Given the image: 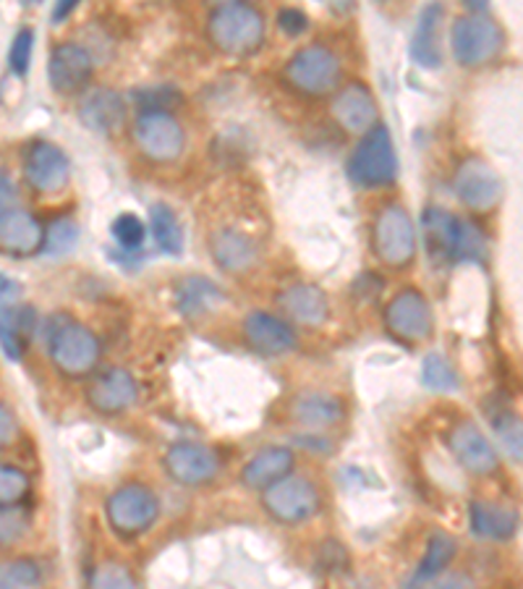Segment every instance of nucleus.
Masks as SVG:
<instances>
[{
  "label": "nucleus",
  "mask_w": 523,
  "mask_h": 589,
  "mask_svg": "<svg viewBox=\"0 0 523 589\" xmlns=\"http://www.w3.org/2000/svg\"><path fill=\"white\" fill-rule=\"evenodd\" d=\"M48 348L53 365L61 369L65 377H86L98 367L100 338L94 336L90 327L71 323L65 315H55L48 319Z\"/></svg>",
  "instance_id": "nucleus-1"
},
{
  "label": "nucleus",
  "mask_w": 523,
  "mask_h": 589,
  "mask_svg": "<svg viewBox=\"0 0 523 589\" xmlns=\"http://www.w3.org/2000/svg\"><path fill=\"white\" fill-rule=\"evenodd\" d=\"M209 40L228 55H249L265 40V19L249 3H225L209 13Z\"/></svg>",
  "instance_id": "nucleus-2"
},
{
  "label": "nucleus",
  "mask_w": 523,
  "mask_h": 589,
  "mask_svg": "<svg viewBox=\"0 0 523 589\" xmlns=\"http://www.w3.org/2000/svg\"><path fill=\"white\" fill-rule=\"evenodd\" d=\"M283 79L290 90L299 94L325 98V94L336 92V87L340 84V61L330 48L315 42V45L296 50L290 55L286 69H283Z\"/></svg>",
  "instance_id": "nucleus-3"
},
{
  "label": "nucleus",
  "mask_w": 523,
  "mask_h": 589,
  "mask_svg": "<svg viewBox=\"0 0 523 589\" xmlns=\"http://www.w3.org/2000/svg\"><path fill=\"white\" fill-rule=\"evenodd\" d=\"M348 176L359 186L377 189L388 186L398 176V158L392 150V136L388 126H375L365 140L356 144L353 155L348 158Z\"/></svg>",
  "instance_id": "nucleus-4"
},
{
  "label": "nucleus",
  "mask_w": 523,
  "mask_h": 589,
  "mask_svg": "<svg viewBox=\"0 0 523 589\" xmlns=\"http://www.w3.org/2000/svg\"><path fill=\"white\" fill-rule=\"evenodd\" d=\"M503 29L486 13H469V17L455 19L453 32H450L455 61L466 69L495 61L503 50Z\"/></svg>",
  "instance_id": "nucleus-5"
},
{
  "label": "nucleus",
  "mask_w": 523,
  "mask_h": 589,
  "mask_svg": "<svg viewBox=\"0 0 523 589\" xmlns=\"http://www.w3.org/2000/svg\"><path fill=\"white\" fill-rule=\"evenodd\" d=\"M372 250L380 262L392 271L409 267L417 257V234H413L409 213L401 205H388L380 210L372 229Z\"/></svg>",
  "instance_id": "nucleus-6"
},
{
  "label": "nucleus",
  "mask_w": 523,
  "mask_h": 589,
  "mask_svg": "<svg viewBox=\"0 0 523 589\" xmlns=\"http://www.w3.org/2000/svg\"><path fill=\"white\" fill-rule=\"evenodd\" d=\"M160 514V500L150 487L129 483L111 492L105 500V516L113 532L121 537H136L155 524Z\"/></svg>",
  "instance_id": "nucleus-7"
},
{
  "label": "nucleus",
  "mask_w": 523,
  "mask_h": 589,
  "mask_svg": "<svg viewBox=\"0 0 523 589\" xmlns=\"http://www.w3.org/2000/svg\"><path fill=\"white\" fill-rule=\"evenodd\" d=\"M262 506L280 524H304L317 514L319 492L304 477H286L262 490Z\"/></svg>",
  "instance_id": "nucleus-8"
},
{
  "label": "nucleus",
  "mask_w": 523,
  "mask_h": 589,
  "mask_svg": "<svg viewBox=\"0 0 523 589\" xmlns=\"http://www.w3.org/2000/svg\"><path fill=\"white\" fill-rule=\"evenodd\" d=\"M384 327L403 344H419L432 333V309L417 288H403L384 309Z\"/></svg>",
  "instance_id": "nucleus-9"
},
{
  "label": "nucleus",
  "mask_w": 523,
  "mask_h": 589,
  "mask_svg": "<svg viewBox=\"0 0 523 589\" xmlns=\"http://www.w3.org/2000/svg\"><path fill=\"white\" fill-rule=\"evenodd\" d=\"M134 142L144 158L171 163L184 152V129L171 113H142L134 123Z\"/></svg>",
  "instance_id": "nucleus-10"
},
{
  "label": "nucleus",
  "mask_w": 523,
  "mask_h": 589,
  "mask_svg": "<svg viewBox=\"0 0 523 589\" xmlns=\"http://www.w3.org/2000/svg\"><path fill=\"white\" fill-rule=\"evenodd\" d=\"M163 467L168 471L173 483L186 485V487H199L213 483L221 471V458L213 448L202 446V443H173L165 450Z\"/></svg>",
  "instance_id": "nucleus-11"
},
{
  "label": "nucleus",
  "mask_w": 523,
  "mask_h": 589,
  "mask_svg": "<svg viewBox=\"0 0 523 589\" xmlns=\"http://www.w3.org/2000/svg\"><path fill=\"white\" fill-rule=\"evenodd\" d=\"M453 192L471 210H492L503 196V181L479 158H469L458 165Z\"/></svg>",
  "instance_id": "nucleus-12"
},
{
  "label": "nucleus",
  "mask_w": 523,
  "mask_h": 589,
  "mask_svg": "<svg viewBox=\"0 0 523 589\" xmlns=\"http://www.w3.org/2000/svg\"><path fill=\"white\" fill-rule=\"evenodd\" d=\"M24 176L40 194H55L69 184L71 163L61 148L50 142H32L24 150Z\"/></svg>",
  "instance_id": "nucleus-13"
},
{
  "label": "nucleus",
  "mask_w": 523,
  "mask_h": 589,
  "mask_svg": "<svg viewBox=\"0 0 523 589\" xmlns=\"http://www.w3.org/2000/svg\"><path fill=\"white\" fill-rule=\"evenodd\" d=\"M140 398V385L123 367H107L86 385V402L100 414H121Z\"/></svg>",
  "instance_id": "nucleus-14"
},
{
  "label": "nucleus",
  "mask_w": 523,
  "mask_h": 589,
  "mask_svg": "<svg viewBox=\"0 0 523 589\" xmlns=\"http://www.w3.org/2000/svg\"><path fill=\"white\" fill-rule=\"evenodd\" d=\"M94 71L92 55L86 53L82 45L74 42H61L53 48L48 61V79L53 84L55 92L61 94H74L82 92L90 84Z\"/></svg>",
  "instance_id": "nucleus-15"
},
{
  "label": "nucleus",
  "mask_w": 523,
  "mask_h": 589,
  "mask_svg": "<svg viewBox=\"0 0 523 589\" xmlns=\"http://www.w3.org/2000/svg\"><path fill=\"white\" fill-rule=\"evenodd\" d=\"M450 454L471 475H492L498 469V454L486 435L471 422H458L448 435Z\"/></svg>",
  "instance_id": "nucleus-16"
},
{
  "label": "nucleus",
  "mask_w": 523,
  "mask_h": 589,
  "mask_svg": "<svg viewBox=\"0 0 523 589\" xmlns=\"http://www.w3.org/2000/svg\"><path fill=\"white\" fill-rule=\"evenodd\" d=\"M330 111L332 115H336V121L340 123V126L353 131V134H369L375 126H380V123H377V119H380V111H377L372 92L359 82L340 87L336 100H332Z\"/></svg>",
  "instance_id": "nucleus-17"
},
{
  "label": "nucleus",
  "mask_w": 523,
  "mask_h": 589,
  "mask_svg": "<svg viewBox=\"0 0 523 589\" xmlns=\"http://www.w3.org/2000/svg\"><path fill=\"white\" fill-rule=\"evenodd\" d=\"M421 231H424L427 252L438 262H458L461 254V236H463V221L450 215L442 207H427L421 215Z\"/></svg>",
  "instance_id": "nucleus-18"
},
{
  "label": "nucleus",
  "mask_w": 523,
  "mask_h": 589,
  "mask_svg": "<svg viewBox=\"0 0 523 589\" xmlns=\"http://www.w3.org/2000/svg\"><path fill=\"white\" fill-rule=\"evenodd\" d=\"M45 246V229L24 210H3L0 217V250L9 257H32Z\"/></svg>",
  "instance_id": "nucleus-19"
},
{
  "label": "nucleus",
  "mask_w": 523,
  "mask_h": 589,
  "mask_svg": "<svg viewBox=\"0 0 523 589\" xmlns=\"http://www.w3.org/2000/svg\"><path fill=\"white\" fill-rule=\"evenodd\" d=\"M244 336L249 346L262 356H283L296 346V333L286 319L270 312H252L244 319Z\"/></svg>",
  "instance_id": "nucleus-20"
},
{
  "label": "nucleus",
  "mask_w": 523,
  "mask_h": 589,
  "mask_svg": "<svg viewBox=\"0 0 523 589\" xmlns=\"http://www.w3.org/2000/svg\"><path fill=\"white\" fill-rule=\"evenodd\" d=\"M79 119L94 134H113L126 123V103L119 92L98 87L84 94L82 105H79Z\"/></svg>",
  "instance_id": "nucleus-21"
},
{
  "label": "nucleus",
  "mask_w": 523,
  "mask_h": 589,
  "mask_svg": "<svg viewBox=\"0 0 523 589\" xmlns=\"http://www.w3.org/2000/svg\"><path fill=\"white\" fill-rule=\"evenodd\" d=\"M294 471V454L286 446H270L254 454L242 469V483L252 490H267Z\"/></svg>",
  "instance_id": "nucleus-22"
},
{
  "label": "nucleus",
  "mask_w": 523,
  "mask_h": 589,
  "mask_svg": "<svg viewBox=\"0 0 523 589\" xmlns=\"http://www.w3.org/2000/svg\"><path fill=\"white\" fill-rule=\"evenodd\" d=\"M209 252L217 265L228 273H246L257 262L259 250L252 236L236 229H221L209 236Z\"/></svg>",
  "instance_id": "nucleus-23"
},
{
  "label": "nucleus",
  "mask_w": 523,
  "mask_h": 589,
  "mask_svg": "<svg viewBox=\"0 0 523 589\" xmlns=\"http://www.w3.org/2000/svg\"><path fill=\"white\" fill-rule=\"evenodd\" d=\"M278 304L290 319L309 327L322 325L327 315H330V304H327L325 291L311 286V283H296V286H288L280 294Z\"/></svg>",
  "instance_id": "nucleus-24"
},
{
  "label": "nucleus",
  "mask_w": 523,
  "mask_h": 589,
  "mask_svg": "<svg viewBox=\"0 0 523 589\" xmlns=\"http://www.w3.org/2000/svg\"><path fill=\"white\" fill-rule=\"evenodd\" d=\"M469 521L471 532L484 540H511L519 532V514L511 508L482 504V500H474L469 506Z\"/></svg>",
  "instance_id": "nucleus-25"
},
{
  "label": "nucleus",
  "mask_w": 523,
  "mask_h": 589,
  "mask_svg": "<svg viewBox=\"0 0 523 589\" xmlns=\"http://www.w3.org/2000/svg\"><path fill=\"white\" fill-rule=\"evenodd\" d=\"M440 19H442V9L440 6H427L421 11L419 24L413 29V40H411V58L424 69H438L442 63V53H440Z\"/></svg>",
  "instance_id": "nucleus-26"
},
{
  "label": "nucleus",
  "mask_w": 523,
  "mask_h": 589,
  "mask_svg": "<svg viewBox=\"0 0 523 589\" xmlns=\"http://www.w3.org/2000/svg\"><path fill=\"white\" fill-rule=\"evenodd\" d=\"M294 419L307 427H332L343 419V404L327 393H304L294 402Z\"/></svg>",
  "instance_id": "nucleus-27"
},
{
  "label": "nucleus",
  "mask_w": 523,
  "mask_h": 589,
  "mask_svg": "<svg viewBox=\"0 0 523 589\" xmlns=\"http://www.w3.org/2000/svg\"><path fill=\"white\" fill-rule=\"evenodd\" d=\"M453 556H455V540H450V537L442 532H434L430 537V542H427L424 558H421L417 571H413L409 589H424V585H430V581L438 577L450 561H453Z\"/></svg>",
  "instance_id": "nucleus-28"
},
{
  "label": "nucleus",
  "mask_w": 523,
  "mask_h": 589,
  "mask_svg": "<svg viewBox=\"0 0 523 589\" xmlns=\"http://www.w3.org/2000/svg\"><path fill=\"white\" fill-rule=\"evenodd\" d=\"M217 302H223V291L217 288L213 281H207V278H186L178 286L176 304H178L181 315L188 317V319L205 315V312Z\"/></svg>",
  "instance_id": "nucleus-29"
},
{
  "label": "nucleus",
  "mask_w": 523,
  "mask_h": 589,
  "mask_svg": "<svg viewBox=\"0 0 523 589\" xmlns=\"http://www.w3.org/2000/svg\"><path fill=\"white\" fill-rule=\"evenodd\" d=\"M150 225H152V236H155V244L171 257H176L184 250V236H181V225L173 215V210L168 205H155L150 213Z\"/></svg>",
  "instance_id": "nucleus-30"
},
{
  "label": "nucleus",
  "mask_w": 523,
  "mask_h": 589,
  "mask_svg": "<svg viewBox=\"0 0 523 589\" xmlns=\"http://www.w3.org/2000/svg\"><path fill=\"white\" fill-rule=\"evenodd\" d=\"M42 571L32 558H13L3 563L0 571V589H40Z\"/></svg>",
  "instance_id": "nucleus-31"
},
{
  "label": "nucleus",
  "mask_w": 523,
  "mask_h": 589,
  "mask_svg": "<svg viewBox=\"0 0 523 589\" xmlns=\"http://www.w3.org/2000/svg\"><path fill=\"white\" fill-rule=\"evenodd\" d=\"M490 419L492 427H495L498 440L503 443V448L507 450V456L523 461V419L515 417V414L507 409L490 412Z\"/></svg>",
  "instance_id": "nucleus-32"
},
{
  "label": "nucleus",
  "mask_w": 523,
  "mask_h": 589,
  "mask_svg": "<svg viewBox=\"0 0 523 589\" xmlns=\"http://www.w3.org/2000/svg\"><path fill=\"white\" fill-rule=\"evenodd\" d=\"M421 380L430 390L453 393L458 390V373L450 367V362L440 354H427L421 362Z\"/></svg>",
  "instance_id": "nucleus-33"
},
{
  "label": "nucleus",
  "mask_w": 523,
  "mask_h": 589,
  "mask_svg": "<svg viewBox=\"0 0 523 589\" xmlns=\"http://www.w3.org/2000/svg\"><path fill=\"white\" fill-rule=\"evenodd\" d=\"M76 223L71 217H55L45 229V246H42V252L50 254V257H61V254L71 252V246L76 244Z\"/></svg>",
  "instance_id": "nucleus-34"
},
{
  "label": "nucleus",
  "mask_w": 523,
  "mask_h": 589,
  "mask_svg": "<svg viewBox=\"0 0 523 589\" xmlns=\"http://www.w3.org/2000/svg\"><path fill=\"white\" fill-rule=\"evenodd\" d=\"M29 496V477L19 467L6 461L0 467V504L21 506Z\"/></svg>",
  "instance_id": "nucleus-35"
},
{
  "label": "nucleus",
  "mask_w": 523,
  "mask_h": 589,
  "mask_svg": "<svg viewBox=\"0 0 523 589\" xmlns=\"http://www.w3.org/2000/svg\"><path fill=\"white\" fill-rule=\"evenodd\" d=\"M90 589H140V581L123 563L105 561L94 569Z\"/></svg>",
  "instance_id": "nucleus-36"
},
{
  "label": "nucleus",
  "mask_w": 523,
  "mask_h": 589,
  "mask_svg": "<svg viewBox=\"0 0 523 589\" xmlns=\"http://www.w3.org/2000/svg\"><path fill=\"white\" fill-rule=\"evenodd\" d=\"M27 529H29V508L24 504L3 506V511H0V542L9 548V545L17 542Z\"/></svg>",
  "instance_id": "nucleus-37"
},
{
  "label": "nucleus",
  "mask_w": 523,
  "mask_h": 589,
  "mask_svg": "<svg viewBox=\"0 0 523 589\" xmlns=\"http://www.w3.org/2000/svg\"><path fill=\"white\" fill-rule=\"evenodd\" d=\"M136 103L142 105V113H168L171 105L181 103V94L171 87H147L136 94Z\"/></svg>",
  "instance_id": "nucleus-38"
},
{
  "label": "nucleus",
  "mask_w": 523,
  "mask_h": 589,
  "mask_svg": "<svg viewBox=\"0 0 523 589\" xmlns=\"http://www.w3.org/2000/svg\"><path fill=\"white\" fill-rule=\"evenodd\" d=\"M32 42H34L32 29H19L17 38H13V42H11L9 65H11V71L17 77H24L27 74L29 61H32Z\"/></svg>",
  "instance_id": "nucleus-39"
},
{
  "label": "nucleus",
  "mask_w": 523,
  "mask_h": 589,
  "mask_svg": "<svg viewBox=\"0 0 523 589\" xmlns=\"http://www.w3.org/2000/svg\"><path fill=\"white\" fill-rule=\"evenodd\" d=\"M113 236L115 242L126 250H136L144 242V223L136 215H121L113 221Z\"/></svg>",
  "instance_id": "nucleus-40"
},
{
  "label": "nucleus",
  "mask_w": 523,
  "mask_h": 589,
  "mask_svg": "<svg viewBox=\"0 0 523 589\" xmlns=\"http://www.w3.org/2000/svg\"><path fill=\"white\" fill-rule=\"evenodd\" d=\"M278 27L286 34H290V38H296V34H301L304 29L309 27V19H307V13L299 9H283L278 13Z\"/></svg>",
  "instance_id": "nucleus-41"
},
{
  "label": "nucleus",
  "mask_w": 523,
  "mask_h": 589,
  "mask_svg": "<svg viewBox=\"0 0 523 589\" xmlns=\"http://www.w3.org/2000/svg\"><path fill=\"white\" fill-rule=\"evenodd\" d=\"M0 341H3V354L9 356L11 362H19L21 356H24V338L19 336L17 331H11V327H3V331H0Z\"/></svg>",
  "instance_id": "nucleus-42"
},
{
  "label": "nucleus",
  "mask_w": 523,
  "mask_h": 589,
  "mask_svg": "<svg viewBox=\"0 0 523 589\" xmlns=\"http://www.w3.org/2000/svg\"><path fill=\"white\" fill-rule=\"evenodd\" d=\"M438 589H471V579L466 573H450L438 585Z\"/></svg>",
  "instance_id": "nucleus-43"
},
{
  "label": "nucleus",
  "mask_w": 523,
  "mask_h": 589,
  "mask_svg": "<svg viewBox=\"0 0 523 589\" xmlns=\"http://www.w3.org/2000/svg\"><path fill=\"white\" fill-rule=\"evenodd\" d=\"M0 419H3V433H0V440H3V446H9L11 438H13V430H17V425H13V417H11V412L6 409H0Z\"/></svg>",
  "instance_id": "nucleus-44"
},
{
  "label": "nucleus",
  "mask_w": 523,
  "mask_h": 589,
  "mask_svg": "<svg viewBox=\"0 0 523 589\" xmlns=\"http://www.w3.org/2000/svg\"><path fill=\"white\" fill-rule=\"evenodd\" d=\"M74 9H76V0H63V3H58L53 9V21H63Z\"/></svg>",
  "instance_id": "nucleus-45"
}]
</instances>
